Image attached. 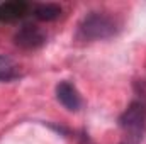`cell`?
Listing matches in <instances>:
<instances>
[{
  "label": "cell",
  "mask_w": 146,
  "mask_h": 144,
  "mask_svg": "<svg viewBox=\"0 0 146 144\" xmlns=\"http://www.w3.org/2000/svg\"><path fill=\"white\" fill-rule=\"evenodd\" d=\"M117 20L106 12H90L85 15L76 29L78 41H104L117 34Z\"/></svg>",
  "instance_id": "cell-1"
},
{
  "label": "cell",
  "mask_w": 146,
  "mask_h": 144,
  "mask_svg": "<svg viewBox=\"0 0 146 144\" xmlns=\"http://www.w3.org/2000/svg\"><path fill=\"white\" fill-rule=\"evenodd\" d=\"M121 129L134 139L143 137L146 129V104L143 100H133L119 117Z\"/></svg>",
  "instance_id": "cell-2"
},
{
  "label": "cell",
  "mask_w": 146,
  "mask_h": 144,
  "mask_svg": "<svg viewBox=\"0 0 146 144\" xmlns=\"http://www.w3.org/2000/svg\"><path fill=\"white\" fill-rule=\"evenodd\" d=\"M14 42L21 49H37L46 42V32L36 24H24L14 34Z\"/></svg>",
  "instance_id": "cell-3"
},
{
  "label": "cell",
  "mask_w": 146,
  "mask_h": 144,
  "mask_svg": "<svg viewBox=\"0 0 146 144\" xmlns=\"http://www.w3.org/2000/svg\"><path fill=\"white\" fill-rule=\"evenodd\" d=\"M56 98L58 102L70 112H76L82 108V95L80 92L76 90V87L73 85L72 81L68 80H63L56 85Z\"/></svg>",
  "instance_id": "cell-4"
},
{
  "label": "cell",
  "mask_w": 146,
  "mask_h": 144,
  "mask_svg": "<svg viewBox=\"0 0 146 144\" xmlns=\"http://www.w3.org/2000/svg\"><path fill=\"white\" fill-rule=\"evenodd\" d=\"M29 10V3L22 0H12L0 3V20L2 22H14L22 19Z\"/></svg>",
  "instance_id": "cell-5"
},
{
  "label": "cell",
  "mask_w": 146,
  "mask_h": 144,
  "mask_svg": "<svg viewBox=\"0 0 146 144\" xmlns=\"http://www.w3.org/2000/svg\"><path fill=\"white\" fill-rule=\"evenodd\" d=\"M33 14L41 22H53V20L60 19L61 7L58 3H37L33 9Z\"/></svg>",
  "instance_id": "cell-6"
},
{
  "label": "cell",
  "mask_w": 146,
  "mask_h": 144,
  "mask_svg": "<svg viewBox=\"0 0 146 144\" xmlns=\"http://www.w3.org/2000/svg\"><path fill=\"white\" fill-rule=\"evenodd\" d=\"M21 76V66L5 54H0V81H12Z\"/></svg>",
  "instance_id": "cell-7"
}]
</instances>
